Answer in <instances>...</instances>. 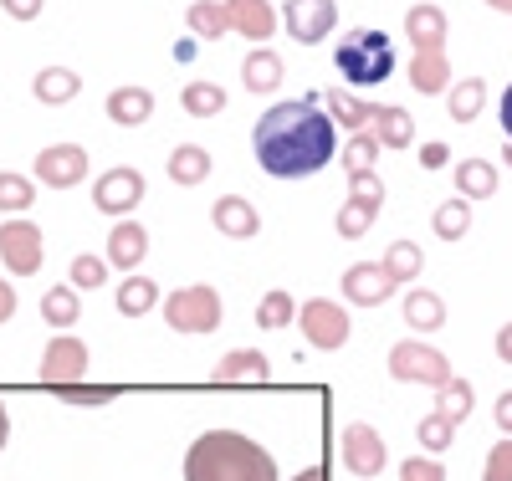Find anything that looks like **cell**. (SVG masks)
<instances>
[{
	"label": "cell",
	"instance_id": "6da1fadb",
	"mask_svg": "<svg viewBox=\"0 0 512 481\" xmlns=\"http://www.w3.org/2000/svg\"><path fill=\"white\" fill-rule=\"evenodd\" d=\"M251 149L272 180H308L338 154V123L323 113L318 93L297 103H272L251 128Z\"/></svg>",
	"mask_w": 512,
	"mask_h": 481
},
{
	"label": "cell",
	"instance_id": "7a4b0ae2",
	"mask_svg": "<svg viewBox=\"0 0 512 481\" xmlns=\"http://www.w3.org/2000/svg\"><path fill=\"white\" fill-rule=\"evenodd\" d=\"M185 481H277V461L251 435L210 430L185 456Z\"/></svg>",
	"mask_w": 512,
	"mask_h": 481
},
{
	"label": "cell",
	"instance_id": "3957f363",
	"mask_svg": "<svg viewBox=\"0 0 512 481\" xmlns=\"http://www.w3.org/2000/svg\"><path fill=\"white\" fill-rule=\"evenodd\" d=\"M333 67L338 77H344L349 87H379V82H390L400 57H395V41L390 31H374V26H354L338 36V47H333Z\"/></svg>",
	"mask_w": 512,
	"mask_h": 481
},
{
	"label": "cell",
	"instance_id": "277c9868",
	"mask_svg": "<svg viewBox=\"0 0 512 481\" xmlns=\"http://www.w3.org/2000/svg\"><path fill=\"white\" fill-rule=\"evenodd\" d=\"M221 318H226L221 292L205 287V282L180 287V292L164 297V323H169V333H190V338H195V333H216Z\"/></svg>",
	"mask_w": 512,
	"mask_h": 481
},
{
	"label": "cell",
	"instance_id": "5b68a950",
	"mask_svg": "<svg viewBox=\"0 0 512 481\" xmlns=\"http://www.w3.org/2000/svg\"><path fill=\"white\" fill-rule=\"evenodd\" d=\"M390 374L400 384H431V389H441L451 379V364H446L441 348L420 343V338H405V343L390 348Z\"/></svg>",
	"mask_w": 512,
	"mask_h": 481
},
{
	"label": "cell",
	"instance_id": "8992f818",
	"mask_svg": "<svg viewBox=\"0 0 512 481\" xmlns=\"http://www.w3.org/2000/svg\"><path fill=\"white\" fill-rule=\"evenodd\" d=\"M297 323H303L308 343L323 348V354H333V348H344L349 343V313H344V302H333V297H308L303 308H297Z\"/></svg>",
	"mask_w": 512,
	"mask_h": 481
},
{
	"label": "cell",
	"instance_id": "52a82bcc",
	"mask_svg": "<svg viewBox=\"0 0 512 481\" xmlns=\"http://www.w3.org/2000/svg\"><path fill=\"white\" fill-rule=\"evenodd\" d=\"M282 26L297 47H318L338 26V6L333 0H282Z\"/></svg>",
	"mask_w": 512,
	"mask_h": 481
},
{
	"label": "cell",
	"instance_id": "ba28073f",
	"mask_svg": "<svg viewBox=\"0 0 512 481\" xmlns=\"http://www.w3.org/2000/svg\"><path fill=\"white\" fill-rule=\"evenodd\" d=\"M41 231L31 221H0V261L11 267V277H36L41 272Z\"/></svg>",
	"mask_w": 512,
	"mask_h": 481
},
{
	"label": "cell",
	"instance_id": "9c48e42d",
	"mask_svg": "<svg viewBox=\"0 0 512 481\" xmlns=\"http://www.w3.org/2000/svg\"><path fill=\"white\" fill-rule=\"evenodd\" d=\"M36 180L41 185H52V190H72L88 180V149L82 144H52V149H41L36 154Z\"/></svg>",
	"mask_w": 512,
	"mask_h": 481
},
{
	"label": "cell",
	"instance_id": "30bf717a",
	"mask_svg": "<svg viewBox=\"0 0 512 481\" xmlns=\"http://www.w3.org/2000/svg\"><path fill=\"white\" fill-rule=\"evenodd\" d=\"M144 190H149V185H144V174H139V169H128V164H118V169L98 174L93 205H98L103 215H128V210H139Z\"/></svg>",
	"mask_w": 512,
	"mask_h": 481
},
{
	"label": "cell",
	"instance_id": "8fae6325",
	"mask_svg": "<svg viewBox=\"0 0 512 481\" xmlns=\"http://www.w3.org/2000/svg\"><path fill=\"white\" fill-rule=\"evenodd\" d=\"M82 374H88V343L72 333H57L47 343V354H41V384L57 389V384H77Z\"/></svg>",
	"mask_w": 512,
	"mask_h": 481
},
{
	"label": "cell",
	"instance_id": "7c38bea8",
	"mask_svg": "<svg viewBox=\"0 0 512 481\" xmlns=\"http://www.w3.org/2000/svg\"><path fill=\"white\" fill-rule=\"evenodd\" d=\"M344 466H349L354 476H379L384 466H390V446H384V435H379L374 425L354 420V425L344 430Z\"/></svg>",
	"mask_w": 512,
	"mask_h": 481
},
{
	"label": "cell",
	"instance_id": "4fadbf2b",
	"mask_svg": "<svg viewBox=\"0 0 512 481\" xmlns=\"http://www.w3.org/2000/svg\"><path fill=\"white\" fill-rule=\"evenodd\" d=\"M226 11H231V31L246 36L251 47H267V41L277 36V26H282L272 0H226Z\"/></svg>",
	"mask_w": 512,
	"mask_h": 481
},
{
	"label": "cell",
	"instance_id": "5bb4252c",
	"mask_svg": "<svg viewBox=\"0 0 512 481\" xmlns=\"http://www.w3.org/2000/svg\"><path fill=\"white\" fill-rule=\"evenodd\" d=\"M390 292H395V282L384 277L379 261H354V267L344 272V297L354 302V308H379Z\"/></svg>",
	"mask_w": 512,
	"mask_h": 481
},
{
	"label": "cell",
	"instance_id": "9a60e30c",
	"mask_svg": "<svg viewBox=\"0 0 512 481\" xmlns=\"http://www.w3.org/2000/svg\"><path fill=\"white\" fill-rule=\"evenodd\" d=\"M210 221H216V231L231 236V241H251L256 231H262V215H256V205L241 200V195H221L216 205H210Z\"/></svg>",
	"mask_w": 512,
	"mask_h": 481
},
{
	"label": "cell",
	"instance_id": "2e32d148",
	"mask_svg": "<svg viewBox=\"0 0 512 481\" xmlns=\"http://www.w3.org/2000/svg\"><path fill=\"white\" fill-rule=\"evenodd\" d=\"M405 36L415 52H431V47H446V11L431 6V0H415L405 11Z\"/></svg>",
	"mask_w": 512,
	"mask_h": 481
},
{
	"label": "cell",
	"instance_id": "e0dca14e",
	"mask_svg": "<svg viewBox=\"0 0 512 481\" xmlns=\"http://www.w3.org/2000/svg\"><path fill=\"white\" fill-rule=\"evenodd\" d=\"M456 77H451V62H446V47H431V52H415L410 57V87L420 98H436L446 93Z\"/></svg>",
	"mask_w": 512,
	"mask_h": 481
},
{
	"label": "cell",
	"instance_id": "ac0fdd59",
	"mask_svg": "<svg viewBox=\"0 0 512 481\" xmlns=\"http://www.w3.org/2000/svg\"><path fill=\"white\" fill-rule=\"evenodd\" d=\"M108 118H113L118 128H139V123H149V118H154V93H149V87H139V82L113 87V93H108Z\"/></svg>",
	"mask_w": 512,
	"mask_h": 481
},
{
	"label": "cell",
	"instance_id": "d6986e66",
	"mask_svg": "<svg viewBox=\"0 0 512 481\" xmlns=\"http://www.w3.org/2000/svg\"><path fill=\"white\" fill-rule=\"evenodd\" d=\"M144 256H149V231H144L139 221H118V226L108 231V267L134 272Z\"/></svg>",
	"mask_w": 512,
	"mask_h": 481
},
{
	"label": "cell",
	"instance_id": "ffe728a7",
	"mask_svg": "<svg viewBox=\"0 0 512 481\" xmlns=\"http://www.w3.org/2000/svg\"><path fill=\"white\" fill-rule=\"evenodd\" d=\"M318 98H323L328 118H333L338 128H349V134H364V128L374 123V108H379V103H369V98L344 93V87H328V93H318Z\"/></svg>",
	"mask_w": 512,
	"mask_h": 481
},
{
	"label": "cell",
	"instance_id": "44dd1931",
	"mask_svg": "<svg viewBox=\"0 0 512 481\" xmlns=\"http://www.w3.org/2000/svg\"><path fill=\"white\" fill-rule=\"evenodd\" d=\"M369 134L379 139V149H410V144H415V118H410L400 103H379Z\"/></svg>",
	"mask_w": 512,
	"mask_h": 481
},
{
	"label": "cell",
	"instance_id": "7402d4cb",
	"mask_svg": "<svg viewBox=\"0 0 512 481\" xmlns=\"http://www.w3.org/2000/svg\"><path fill=\"white\" fill-rule=\"evenodd\" d=\"M267 374H272V364H267V354H256V348H236V354H226L210 369L216 384H262Z\"/></svg>",
	"mask_w": 512,
	"mask_h": 481
},
{
	"label": "cell",
	"instance_id": "603a6c76",
	"mask_svg": "<svg viewBox=\"0 0 512 481\" xmlns=\"http://www.w3.org/2000/svg\"><path fill=\"white\" fill-rule=\"evenodd\" d=\"M241 82L251 87V93H272V87H282V57L272 47H251L246 62H241Z\"/></svg>",
	"mask_w": 512,
	"mask_h": 481
},
{
	"label": "cell",
	"instance_id": "cb8c5ba5",
	"mask_svg": "<svg viewBox=\"0 0 512 481\" xmlns=\"http://www.w3.org/2000/svg\"><path fill=\"white\" fill-rule=\"evenodd\" d=\"M482 108H487V82H482V77H461V82L446 87V113H451L456 123L482 118Z\"/></svg>",
	"mask_w": 512,
	"mask_h": 481
},
{
	"label": "cell",
	"instance_id": "d4e9b609",
	"mask_svg": "<svg viewBox=\"0 0 512 481\" xmlns=\"http://www.w3.org/2000/svg\"><path fill=\"white\" fill-rule=\"evenodd\" d=\"M77 72L72 67H41L36 72V82H31V93H36V103H47V108H62V103H72L77 98Z\"/></svg>",
	"mask_w": 512,
	"mask_h": 481
},
{
	"label": "cell",
	"instance_id": "484cf974",
	"mask_svg": "<svg viewBox=\"0 0 512 481\" xmlns=\"http://www.w3.org/2000/svg\"><path fill=\"white\" fill-rule=\"evenodd\" d=\"M451 174H456V195L461 200H492L497 195V169L487 159H461Z\"/></svg>",
	"mask_w": 512,
	"mask_h": 481
},
{
	"label": "cell",
	"instance_id": "4316f807",
	"mask_svg": "<svg viewBox=\"0 0 512 481\" xmlns=\"http://www.w3.org/2000/svg\"><path fill=\"white\" fill-rule=\"evenodd\" d=\"M185 21H190V31H195L200 41L231 36V11H226V0H221V6H216V0H195V6L185 11Z\"/></svg>",
	"mask_w": 512,
	"mask_h": 481
},
{
	"label": "cell",
	"instance_id": "83f0119b",
	"mask_svg": "<svg viewBox=\"0 0 512 481\" xmlns=\"http://www.w3.org/2000/svg\"><path fill=\"white\" fill-rule=\"evenodd\" d=\"M379 267H384V277H390L395 287H405V282H415V277H420V267H425V251H420L415 241H395L390 251H384Z\"/></svg>",
	"mask_w": 512,
	"mask_h": 481
},
{
	"label": "cell",
	"instance_id": "f1b7e54d",
	"mask_svg": "<svg viewBox=\"0 0 512 481\" xmlns=\"http://www.w3.org/2000/svg\"><path fill=\"white\" fill-rule=\"evenodd\" d=\"M405 323L415 333H436L446 323V302L436 292H405Z\"/></svg>",
	"mask_w": 512,
	"mask_h": 481
},
{
	"label": "cell",
	"instance_id": "f546056e",
	"mask_svg": "<svg viewBox=\"0 0 512 481\" xmlns=\"http://www.w3.org/2000/svg\"><path fill=\"white\" fill-rule=\"evenodd\" d=\"M180 108L190 113V118H216V113H226V87L221 82H190L185 93H180Z\"/></svg>",
	"mask_w": 512,
	"mask_h": 481
},
{
	"label": "cell",
	"instance_id": "4dcf8cb0",
	"mask_svg": "<svg viewBox=\"0 0 512 481\" xmlns=\"http://www.w3.org/2000/svg\"><path fill=\"white\" fill-rule=\"evenodd\" d=\"M436 410H441L446 420H456V425H461L466 415H472V410H477V389H472V384H466L461 374H451V379H446V384L436 389Z\"/></svg>",
	"mask_w": 512,
	"mask_h": 481
},
{
	"label": "cell",
	"instance_id": "1f68e13d",
	"mask_svg": "<svg viewBox=\"0 0 512 481\" xmlns=\"http://www.w3.org/2000/svg\"><path fill=\"white\" fill-rule=\"evenodd\" d=\"M210 174V154L200 144H175V154H169V180L175 185H200Z\"/></svg>",
	"mask_w": 512,
	"mask_h": 481
},
{
	"label": "cell",
	"instance_id": "d6a6232c",
	"mask_svg": "<svg viewBox=\"0 0 512 481\" xmlns=\"http://www.w3.org/2000/svg\"><path fill=\"white\" fill-rule=\"evenodd\" d=\"M431 226H436V236H441V241H461L466 231H472V200H461V195H451L446 205H436V215H431Z\"/></svg>",
	"mask_w": 512,
	"mask_h": 481
},
{
	"label": "cell",
	"instance_id": "836d02e7",
	"mask_svg": "<svg viewBox=\"0 0 512 481\" xmlns=\"http://www.w3.org/2000/svg\"><path fill=\"white\" fill-rule=\"evenodd\" d=\"M41 318H47L52 328H72V323L82 318L77 287H52V292H41Z\"/></svg>",
	"mask_w": 512,
	"mask_h": 481
},
{
	"label": "cell",
	"instance_id": "e575fe53",
	"mask_svg": "<svg viewBox=\"0 0 512 481\" xmlns=\"http://www.w3.org/2000/svg\"><path fill=\"white\" fill-rule=\"evenodd\" d=\"M154 302H159V287L149 277H134V272L123 277V287H118V313L123 318H144Z\"/></svg>",
	"mask_w": 512,
	"mask_h": 481
},
{
	"label": "cell",
	"instance_id": "d590c367",
	"mask_svg": "<svg viewBox=\"0 0 512 481\" xmlns=\"http://www.w3.org/2000/svg\"><path fill=\"white\" fill-rule=\"evenodd\" d=\"M415 435H420V451H425V456H446L451 441H456V420H446L441 410H431V415L415 425Z\"/></svg>",
	"mask_w": 512,
	"mask_h": 481
},
{
	"label": "cell",
	"instance_id": "8d00e7d4",
	"mask_svg": "<svg viewBox=\"0 0 512 481\" xmlns=\"http://www.w3.org/2000/svg\"><path fill=\"white\" fill-rule=\"evenodd\" d=\"M297 318V297L292 292H267L262 302H256V328H267V333H277V328H287Z\"/></svg>",
	"mask_w": 512,
	"mask_h": 481
},
{
	"label": "cell",
	"instance_id": "74e56055",
	"mask_svg": "<svg viewBox=\"0 0 512 481\" xmlns=\"http://www.w3.org/2000/svg\"><path fill=\"white\" fill-rule=\"evenodd\" d=\"M379 221V210H369V205H359V200H344V210L333 215V226H338V236L344 241H359V236H369V226Z\"/></svg>",
	"mask_w": 512,
	"mask_h": 481
},
{
	"label": "cell",
	"instance_id": "f35d334b",
	"mask_svg": "<svg viewBox=\"0 0 512 481\" xmlns=\"http://www.w3.org/2000/svg\"><path fill=\"white\" fill-rule=\"evenodd\" d=\"M338 159H344V169H349V174L374 169V164H379V139L369 134V128H364V134H349V144H344V154H338Z\"/></svg>",
	"mask_w": 512,
	"mask_h": 481
},
{
	"label": "cell",
	"instance_id": "ab89813d",
	"mask_svg": "<svg viewBox=\"0 0 512 481\" xmlns=\"http://www.w3.org/2000/svg\"><path fill=\"white\" fill-rule=\"evenodd\" d=\"M36 200V180H26V174H0V210H31Z\"/></svg>",
	"mask_w": 512,
	"mask_h": 481
},
{
	"label": "cell",
	"instance_id": "60d3db41",
	"mask_svg": "<svg viewBox=\"0 0 512 481\" xmlns=\"http://www.w3.org/2000/svg\"><path fill=\"white\" fill-rule=\"evenodd\" d=\"M52 395L67 400V405H113L118 389H108V384H57Z\"/></svg>",
	"mask_w": 512,
	"mask_h": 481
},
{
	"label": "cell",
	"instance_id": "b9f144b4",
	"mask_svg": "<svg viewBox=\"0 0 512 481\" xmlns=\"http://www.w3.org/2000/svg\"><path fill=\"white\" fill-rule=\"evenodd\" d=\"M349 200H359V205H369V210H384V180H379L374 169L349 174Z\"/></svg>",
	"mask_w": 512,
	"mask_h": 481
},
{
	"label": "cell",
	"instance_id": "7bdbcfd3",
	"mask_svg": "<svg viewBox=\"0 0 512 481\" xmlns=\"http://www.w3.org/2000/svg\"><path fill=\"white\" fill-rule=\"evenodd\" d=\"M108 282V261L103 256H72V287L77 292H93Z\"/></svg>",
	"mask_w": 512,
	"mask_h": 481
},
{
	"label": "cell",
	"instance_id": "ee69618b",
	"mask_svg": "<svg viewBox=\"0 0 512 481\" xmlns=\"http://www.w3.org/2000/svg\"><path fill=\"white\" fill-rule=\"evenodd\" d=\"M482 481H512V435L487 451V466H482Z\"/></svg>",
	"mask_w": 512,
	"mask_h": 481
},
{
	"label": "cell",
	"instance_id": "f6af8a7d",
	"mask_svg": "<svg viewBox=\"0 0 512 481\" xmlns=\"http://www.w3.org/2000/svg\"><path fill=\"white\" fill-rule=\"evenodd\" d=\"M400 481H446V466L436 456H410L400 466Z\"/></svg>",
	"mask_w": 512,
	"mask_h": 481
},
{
	"label": "cell",
	"instance_id": "bcb514c9",
	"mask_svg": "<svg viewBox=\"0 0 512 481\" xmlns=\"http://www.w3.org/2000/svg\"><path fill=\"white\" fill-rule=\"evenodd\" d=\"M420 164H425V169H446V164H451V149H446L441 139H431V144H420Z\"/></svg>",
	"mask_w": 512,
	"mask_h": 481
},
{
	"label": "cell",
	"instance_id": "7dc6e473",
	"mask_svg": "<svg viewBox=\"0 0 512 481\" xmlns=\"http://www.w3.org/2000/svg\"><path fill=\"white\" fill-rule=\"evenodd\" d=\"M0 6H6V16H16V21H36L47 0H0Z\"/></svg>",
	"mask_w": 512,
	"mask_h": 481
},
{
	"label": "cell",
	"instance_id": "c3c4849f",
	"mask_svg": "<svg viewBox=\"0 0 512 481\" xmlns=\"http://www.w3.org/2000/svg\"><path fill=\"white\" fill-rule=\"evenodd\" d=\"M492 420H497V430H502V435H512V389H502V395H497Z\"/></svg>",
	"mask_w": 512,
	"mask_h": 481
},
{
	"label": "cell",
	"instance_id": "681fc988",
	"mask_svg": "<svg viewBox=\"0 0 512 481\" xmlns=\"http://www.w3.org/2000/svg\"><path fill=\"white\" fill-rule=\"evenodd\" d=\"M497 123H502V139L512 144V87H502V108H497Z\"/></svg>",
	"mask_w": 512,
	"mask_h": 481
},
{
	"label": "cell",
	"instance_id": "f907efd6",
	"mask_svg": "<svg viewBox=\"0 0 512 481\" xmlns=\"http://www.w3.org/2000/svg\"><path fill=\"white\" fill-rule=\"evenodd\" d=\"M6 318H16V292H11L6 277H0V323H6Z\"/></svg>",
	"mask_w": 512,
	"mask_h": 481
},
{
	"label": "cell",
	"instance_id": "816d5d0a",
	"mask_svg": "<svg viewBox=\"0 0 512 481\" xmlns=\"http://www.w3.org/2000/svg\"><path fill=\"white\" fill-rule=\"evenodd\" d=\"M497 359L512 364V323H502V333H497Z\"/></svg>",
	"mask_w": 512,
	"mask_h": 481
},
{
	"label": "cell",
	"instance_id": "f5cc1de1",
	"mask_svg": "<svg viewBox=\"0 0 512 481\" xmlns=\"http://www.w3.org/2000/svg\"><path fill=\"white\" fill-rule=\"evenodd\" d=\"M175 62H195V36L175 41Z\"/></svg>",
	"mask_w": 512,
	"mask_h": 481
},
{
	"label": "cell",
	"instance_id": "db71d44e",
	"mask_svg": "<svg viewBox=\"0 0 512 481\" xmlns=\"http://www.w3.org/2000/svg\"><path fill=\"white\" fill-rule=\"evenodd\" d=\"M6 435H11V415H6V400H0V451H6Z\"/></svg>",
	"mask_w": 512,
	"mask_h": 481
},
{
	"label": "cell",
	"instance_id": "11a10c76",
	"mask_svg": "<svg viewBox=\"0 0 512 481\" xmlns=\"http://www.w3.org/2000/svg\"><path fill=\"white\" fill-rule=\"evenodd\" d=\"M292 481H328V476H323V466H308V471H297Z\"/></svg>",
	"mask_w": 512,
	"mask_h": 481
},
{
	"label": "cell",
	"instance_id": "9f6ffc18",
	"mask_svg": "<svg viewBox=\"0 0 512 481\" xmlns=\"http://www.w3.org/2000/svg\"><path fill=\"white\" fill-rule=\"evenodd\" d=\"M492 11H502V16H512V0H487Z\"/></svg>",
	"mask_w": 512,
	"mask_h": 481
},
{
	"label": "cell",
	"instance_id": "6f0895ef",
	"mask_svg": "<svg viewBox=\"0 0 512 481\" xmlns=\"http://www.w3.org/2000/svg\"><path fill=\"white\" fill-rule=\"evenodd\" d=\"M502 164H507V169H512V144H507V149H502Z\"/></svg>",
	"mask_w": 512,
	"mask_h": 481
}]
</instances>
